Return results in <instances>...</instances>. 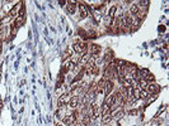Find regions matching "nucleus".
I'll use <instances>...</instances> for the list:
<instances>
[{"label":"nucleus","mask_w":169,"mask_h":126,"mask_svg":"<svg viewBox=\"0 0 169 126\" xmlns=\"http://www.w3.org/2000/svg\"><path fill=\"white\" fill-rule=\"evenodd\" d=\"M147 4H149V1L147 0H141V1H139V5H141V7H147Z\"/></svg>","instance_id":"nucleus-25"},{"label":"nucleus","mask_w":169,"mask_h":126,"mask_svg":"<svg viewBox=\"0 0 169 126\" xmlns=\"http://www.w3.org/2000/svg\"><path fill=\"white\" fill-rule=\"evenodd\" d=\"M110 111H111V107L108 105H103V107H102V115H106V113H110Z\"/></svg>","instance_id":"nucleus-16"},{"label":"nucleus","mask_w":169,"mask_h":126,"mask_svg":"<svg viewBox=\"0 0 169 126\" xmlns=\"http://www.w3.org/2000/svg\"><path fill=\"white\" fill-rule=\"evenodd\" d=\"M147 90V93H153V95H156V93H159L160 92V86H158V84L155 83H149L146 87Z\"/></svg>","instance_id":"nucleus-2"},{"label":"nucleus","mask_w":169,"mask_h":126,"mask_svg":"<svg viewBox=\"0 0 169 126\" xmlns=\"http://www.w3.org/2000/svg\"><path fill=\"white\" fill-rule=\"evenodd\" d=\"M165 108H167V107H165V106H163L162 108H160V110H159V111H158V113H156V117H159V116H160V113H162V112L164 111V110H165Z\"/></svg>","instance_id":"nucleus-27"},{"label":"nucleus","mask_w":169,"mask_h":126,"mask_svg":"<svg viewBox=\"0 0 169 126\" xmlns=\"http://www.w3.org/2000/svg\"><path fill=\"white\" fill-rule=\"evenodd\" d=\"M144 79H145V81H146L147 83H149V82H151V83H153V82H154V79H155V77H154V75H151V73H149V75H147L146 77L144 78Z\"/></svg>","instance_id":"nucleus-17"},{"label":"nucleus","mask_w":169,"mask_h":126,"mask_svg":"<svg viewBox=\"0 0 169 126\" xmlns=\"http://www.w3.org/2000/svg\"><path fill=\"white\" fill-rule=\"evenodd\" d=\"M116 10H117V8H116V7H112V8H111L110 12H108V16H110V18H112V16L115 15V13H116Z\"/></svg>","instance_id":"nucleus-21"},{"label":"nucleus","mask_w":169,"mask_h":126,"mask_svg":"<svg viewBox=\"0 0 169 126\" xmlns=\"http://www.w3.org/2000/svg\"><path fill=\"white\" fill-rule=\"evenodd\" d=\"M155 98H156V96H153V97H150V98H149V101H147V105H149V104H151V102L154 101Z\"/></svg>","instance_id":"nucleus-28"},{"label":"nucleus","mask_w":169,"mask_h":126,"mask_svg":"<svg viewBox=\"0 0 169 126\" xmlns=\"http://www.w3.org/2000/svg\"><path fill=\"white\" fill-rule=\"evenodd\" d=\"M17 32H18V28H15V27H14V28L12 29V38H14V37H15Z\"/></svg>","instance_id":"nucleus-26"},{"label":"nucleus","mask_w":169,"mask_h":126,"mask_svg":"<svg viewBox=\"0 0 169 126\" xmlns=\"http://www.w3.org/2000/svg\"><path fill=\"white\" fill-rule=\"evenodd\" d=\"M66 7H67V12H69V13H71V14H74V13H75V9H76V7H78V5H76V4H78V3H75V1H66Z\"/></svg>","instance_id":"nucleus-9"},{"label":"nucleus","mask_w":169,"mask_h":126,"mask_svg":"<svg viewBox=\"0 0 169 126\" xmlns=\"http://www.w3.org/2000/svg\"><path fill=\"white\" fill-rule=\"evenodd\" d=\"M90 61V54H87V53H84L83 57H81L80 59H79V62H78V67L81 68V67H85L87 66V63Z\"/></svg>","instance_id":"nucleus-3"},{"label":"nucleus","mask_w":169,"mask_h":126,"mask_svg":"<svg viewBox=\"0 0 169 126\" xmlns=\"http://www.w3.org/2000/svg\"><path fill=\"white\" fill-rule=\"evenodd\" d=\"M130 115H136V110H131V111H130Z\"/></svg>","instance_id":"nucleus-29"},{"label":"nucleus","mask_w":169,"mask_h":126,"mask_svg":"<svg viewBox=\"0 0 169 126\" xmlns=\"http://www.w3.org/2000/svg\"><path fill=\"white\" fill-rule=\"evenodd\" d=\"M112 119H113V117H112V113H106V115H102V122H103V124H108Z\"/></svg>","instance_id":"nucleus-13"},{"label":"nucleus","mask_w":169,"mask_h":126,"mask_svg":"<svg viewBox=\"0 0 169 126\" xmlns=\"http://www.w3.org/2000/svg\"><path fill=\"white\" fill-rule=\"evenodd\" d=\"M70 56H73V49H71V48H67L66 50L62 53V58H64V59H66L67 57H70Z\"/></svg>","instance_id":"nucleus-15"},{"label":"nucleus","mask_w":169,"mask_h":126,"mask_svg":"<svg viewBox=\"0 0 169 126\" xmlns=\"http://www.w3.org/2000/svg\"><path fill=\"white\" fill-rule=\"evenodd\" d=\"M1 49H3V47H1V42H0V52H1Z\"/></svg>","instance_id":"nucleus-30"},{"label":"nucleus","mask_w":169,"mask_h":126,"mask_svg":"<svg viewBox=\"0 0 169 126\" xmlns=\"http://www.w3.org/2000/svg\"><path fill=\"white\" fill-rule=\"evenodd\" d=\"M57 126H61V125H57Z\"/></svg>","instance_id":"nucleus-31"},{"label":"nucleus","mask_w":169,"mask_h":126,"mask_svg":"<svg viewBox=\"0 0 169 126\" xmlns=\"http://www.w3.org/2000/svg\"><path fill=\"white\" fill-rule=\"evenodd\" d=\"M99 52H101V47L97 45V44H92V47H90V53H92V54H98Z\"/></svg>","instance_id":"nucleus-14"},{"label":"nucleus","mask_w":169,"mask_h":126,"mask_svg":"<svg viewBox=\"0 0 169 126\" xmlns=\"http://www.w3.org/2000/svg\"><path fill=\"white\" fill-rule=\"evenodd\" d=\"M75 119H76V117H75L74 115H69V116H65V117L62 119V122H64L65 125H71L74 121H75Z\"/></svg>","instance_id":"nucleus-10"},{"label":"nucleus","mask_w":169,"mask_h":126,"mask_svg":"<svg viewBox=\"0 0 169 126\" xmlns=\"http://www.w3.org/2000/svg\"><path fill=\"white\" fill-rule=\"evenodd\" d=\"M122 116H123V111H118V112H116V113H115L112 117H115L116 120H118V119H121Z\"/></svg>","instance_id":"nucleus-22"},{"label":"nucleus","mask_w":169,"mask_h":126,"mask_svg":"<svg viewBox=\"0 0 169 126\" xmlns=\"http://www.w3.org/2000/svg\"><path fill=\"white\" fill-rule=\"evenodd\" d=\"M101 18H102V14L99 12H96L94 13V19H96L97 23H101Z\"/></svg>","instance_id":"nucleus-20"},{"label":"nucleus","mask_w":169,"mask_h":126,"mask_svg":"<svg viewBox=\"0 0 169 126\" xmlns=\"http://www.w3.org/2000/svg\"><path fill=\"white\" fill-rule=\"evenodd\" d=\"M78 7H79V12H80V16L81 18H87L88 16V8L84 3H78Z\"/></svg>","instance_id":"nucleus-4"},{"label":"nucleus","mask_w":169,"mask_h":126,"mask_svg":"<svg viewBox=\"0 0 169 126\" xmlns=\"http://www.w3.org/2000/svg\"><path fill=\"white\" fill-rule=\"evenodd\" d=\"M18 8H19V4H18L15 8H13V9L9 12V15H8V16H9V18H10V16H14V15L17 14V12H18Z\"/></svg>","instance_id":"nucleus-19"},{"label":"nucleus","mask_w":169,"mask_h":126,"mask_svg":"<svg viewBox=\"0 0 169 126\" xmlns=\"http://www.w3.org/2000/svg\"><path fill=\"white\" fill-rule=\"evenodd\" d=\"M112 88H113V82L111 79L110 81H106V83H104V93L106 95H111Z\"/></svg>","instance_id":"nucleus-7"},{"label":"nucleus","mask_w":169,"mask_h":126,"mask_svg":"<svg viewBox=\"0 0 169 126\" xmlns=\"http://www.w3.org/2000/svg\"><path fill=\"white\" fill-rule=\"evenodd\" d=\"M147 84H149V83H147V82L145 81V79H144V78L139 79V82H137V86H139L140 90H145V88L147 87Z\"/></svg>","instance_id":"nucleus-12"},{"label":"nucleus","mask_w":169,"mask_h":126,"mask_svg":"<svg viewBox=\"0 0 169 126\" xmlns=\"http://www.w3.org/2000/svg\"><path fill=\"white\" fill-rule=\"evenodd\" d=\"M23 21H24V16H23V15H18V18H17L14 21V27L15 28H21Z\"/></svg>","instance_id":"nucleus-11"},{"label":"nucleus","mask_w":169,"mask_h":126,"mask_svg":"<svg viewBox=\"0 0 169 126\" xmlns=\"http://www.w3.org/2000/svg\"><path fill=\"white\" fill-rule=\"evenodd\" d=\"M64 79H65V77H64V75H60L59 81H57V88L60 87V83H62V82H64Z\"/></svg>","instance_id":"nucleus-24"},{"label":"nucleus","mask_w":169,"mask_h":126,"mask_svg":"<svg viewBox=\"0 0 169 126\" xmlns=\"http://www.w3.org/2000/svg\"><path fill=\"white\" fill-rule=\"evenodd\" d=\"M99 115H101V108H99V106L97 105V104H94V105L92 106V116H93V119H98Z\"/></svg>","instance_id":"nucleus-5"},{"label":"nucleus","mask_w":169,"mask_h":126,"mask_svg":"<svg viewBox=\"0 0 169 126\" xmlns=\"http://www.w3.org/2000/svg\"><path fill=\"white\" fill-rule=\"evenodd\" d=\"M130 13L132 15H136L137 13H139V8H137V5H132V7L130 8Z\"/></svg>","instance_id":"nucleus-18"},{"label":"nucleus","mask_w":169,"mask_h":126,"mask_svg":"<svg viewBox=\"0 0 169 126\" xmlns=\"http://www.w3.org/2000/svg\"><path fill=\"white\" fill-rule=\"evenodd\" d=\"M87 49H88V45H87V43L84 42H76L74 44V50L75 52H78V53H85L87 52Z\"/></svg>","instance_id":"nucleus-1"},{"label":"nucleus","mask_w":169,"mask_h":126,"mask_svg":"<svg viewBox=\"0 0 169 126\" xmlns=\"http://www.w3.org/2000/svg\"><path fill=\"white\" fill-rule=\"evenodd\" d=\"M147 97V92L145 91V90H141V92H140V98H146Z\"/></svg>","instance_id":"nucleus-23"},{"label":"nucleus","mask_w":169,"mask_h":126,"mask_svg":"<svg viewBox=\"0 0 169 126\" xmlns=\"http://www.w3.org/2000/svg\"><path fill=\"white\" fill-rule=\"evenodd\" d=\"M69 101H70V96L69 95H62L59 98V107H64L66 104H69Z\"/></svg>","instance_id":"nucleus-6"},{"label":"nucleus","mask_w":169,"mask_h":126,"mask_svg":"<svg viewBox=\"0 0 169 126\" xmlns=\"http://www.w3.org/2000/svg\"><path fill=\"white\" fill-rule=\"evenodd\" d=\"M78 104H79V97H75V96H70V101H69V104H67V106L70 107V108H75L76 106H78Z\"/></svg>","instance_id":"nucleus-8"}]
</instances>
